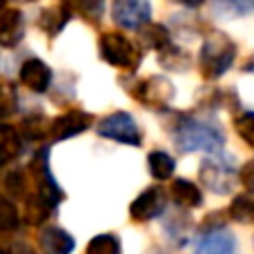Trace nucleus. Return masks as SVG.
Listing matches in <instances>:
<instances>
[{
  "label": "nucleus",
  "mask_w": 254,
  "mask_h": 254,
  "mask_svg": "<svg viewBox=\"0 0 254 254\" xmlns=\"http://www.w3.org/2000/svg\"><path fill=\"white\" fill-rule=\"evenodd\" d=\"M131 96L145 107L152 110H165L174 98V85L165 78V76H149L134 85Z\"/></svg>",
  "instance_id": "nucleus-8"
},
{
  "label": "nucleus",
  "mask_w": 254,
  "mask_h": 254,
  "mask_svg": "<svg viewBox=\"0 0 254 254\" xmlns=\"http://www.w3.org/2000/svg\"><path fill=\"white\" fill-rule=\"evenodd\" d=\"M170 194L176 205L185 207V210L203 205V194H201V190H198V185H194L192 181H188V179H174V183H172V188H170Z\"/></svg>",
  "instance_id": "nucleus-16"
},
{
  "label": "nucleus",
  "mask_w": 254,
  "mask_h": 254,
  "mask_svg": "<svg viewBox=\"0 0 254 254\" xmlns=\"http://www.w3.org/2000/svg\"><path fill=\"white\" fill-rule=\"evenodd\" d=\"M234 129H237L239 138L254 149V112H243L241 116H237L234 119Z\"/></svg>",
  "instance_id": "nucleus-29"
},
{
  "label": "nucleus",
  "mask_w": 254,
  "mask_h": 254,
  "mask_svg": "<svg viewBox=\"0 0 254 254\" xmlns=\"http://www.w3.org/2000/svg\"><path fill=\"white\" fill-rule=\"evenodd\" d=\"M221 214H212L205 219L203 230L196 239V246H194V254H237V239L234 234L225 228Z\"/></svg>",
  "instance_id": "nucleus-5"
},
{
  "label": "nucleus",
  "mask_w": 254,
  "mask_h": 254,
  "mask_svg": "<svg viewBox=\"0 0 254 254\" xmlns=\"http://www.w3.org/2000/svg\"><path fill=\"white\" fill-rule=\"evenodd\" d=\"M18 110V94L11 85L2 83L0 85V116L7 119Z\"/></svg>",
  "instance_id": "nucleus-30"
},
{
  "label": "nucleus",
  "mask_w": 254,
  "mask_h": 254,
  "mask_svg": "<svg viewBox=\"0 0 254 254\" xmlns=\"http://www.w3.org/2000/svg\"><path fill=\"white\" fill-rule=\"evenodd\" d=\"M94 123V116L85 110H67L65 114L56 116L49 125V138L52 140H67L71 136H78L87 131Z\"/></svg>",
  "instance_id": "nucleus-11"
},
{
  "label": "nucleus",
  "mask_w": 254,
  "mask_h": 254,
  "mask_svg": "<svg viewBox=\"0 0 254 254\" xmlns=\"http://www.w3.org/2000/svg\"><path fill=\"white\" fill-rule=\"evenodd\" d=\"M167 207V196L165 190L158 188V185H152L147 188L143 194L134 198V203L129 205V216L136 221V223H147V221H154L165 212Z\"/></svg>",
  "instance_id": "nucleus-10"
},
{
  "label": "nucleus",
  "mask_w": 254,
  "mask_h": 254,
  "mask_svg": "<svg viewBox=\"0 0 254 254\" xmlns=\"http://www.w3.org/2000/svg\"><path fill=\"white\" fill-rule=\"evenodd\" d=\"M20 225V212L11 198H0V232H13Z\"/></svg>",
  "instance_id": "nucleus-28"
},
{
  "label": "nucleus",
  "mask_w": 254,
  "mask_h": 254,
  "mask_svg": "<svg viewBox=\"0 0 254 254\" xmlns=\"http://www.w3.org/2000/svg\"><path fill=\"white\" fill-rule=\"evenodd\" d=\"M239 179H241L243 188H246L248 192L254 194V161H248L246 165L241 167V172H239Z\"/></svg>",
  "instance_id": "nucleus-32"
},
{
  "label": "nucleus",
  "mask_w": 254,
  "mask_h": 254,
  "mask_svg": "<svg viewBox=\"0 0 254 254\" xmlns=\"http://www.w3.org/2000/svg\"><path fill=\"white\" fill-rule=\"evenodd\" d=\"M2 121H4V119H2V116H0V125H2Z\"/></svg>",
  "instance_id": "nucleus-36"
},
{
  "label": "nucleus",
  "mask_w": 254,
  "mask_h": 254,
  "mask_svg": "<svg viewBox=\"0 0 254 254\" xmlns=\"http://www.w3.org/2000/svg\"><path fill=\"white\" fill-rule=\"evenodd\" d=\"M25 36V18L20 9H4L0 13V47H16Z\"/></svg>",
  "instance_id": "nucleus-13"
},
{
  "label": "nucleus",
  "mask_w": 254,
  "mask_h": 254,
  "mask_svg": "<svg viewBox=\"0 0 254 254\" xmlns=\"http://www.w3.org/2000/svg\"><path fill=\"white\" fill-rule=\"evenodd\" d=\"M230 219L237 221V223L243 225H254V194H239V196L232 198L230 203V210H228Z\"/></svg>",
  "instance_id": "nucleus-21"
},
{
  "label": "nucleus",
  "mask_w": 254,
  "mask_h": 254,
  "mask_svg": "<svg viewBox=\"0 0 254 254\" xmlns=\"http://www.w3.org/2000/svg\"><path fill=\"white\" fill-rule=\"evenodd\" d=\"M98 136L123 145H131V147H138L143 143V131L136 125L134 116L127 112H114V114L105 116L98 123Z\"/></svg>",
  "instance_id": "nucleus-7"
},
{
  "label": "nucleus",
  "mask_w": 254,
  "mask_h": 254,
  "mask_svg": "<svg viewBox=\"0 0 254 254\" xmlns=\"http://www.w3.org/2000/svg\"><path fill=\"white\" fill-rule=\"evenodd\" d=\"M112 20L123 29L138 31L152 20V2L149 0H114Z\"/></svg>",
  "instance_id": "nucleus-9"
},
{
  "label": "nucleus",
  "mask_w": 254,
  "mask_h": 254,
  "mask_svg": "<svg viewBox=\"0 0 254 254\" xmlns=\"http://www.w3.org/2000/svg\"><path fill=\"white\" fill-rule=\"evenodd\" d=\"M198 179L210 192L214 194H230L237 183V167H234L232 156L228 154H210L201 161L198 167Z\"/></svg>",
  "instance_id": "nucleus-3"
},
{
  "label": "nucleus",
  "mask_w": 254,
  "mask_h": 254,
  "mask_svg": "<svg viewBox=\"0 0 254 254\" xmlns=\"http://www.w3.org/2000/svg\"><path fill=\"white\" fill-rule=\"evenodd\" d=\"M18 2H31V0H18Z\"/></svg>",
  "instance_id": "nucleus-35"
},
{
  "label": "nucleus",
  "mask_w": 254,
  "mask_h": 254,
  "mask_svg": "<svg viewBox=\"0 0 254 254\" xmlns=\"http://www.w3.org/2000/svg\"><path fill=\"white\" fill-rule=\"evenodd\" d=\"M98 52L105 63L125 71H136L140 65V49L119 31H105L98 38Z\"/></svg>",
  "instance_id": "nucleus-4"
},
{
  "label": "nucleus",
  "mask_w": 254,
  "mask_h": 254,
  "mask_svg": "<svg viewBox=\"0 0 254 254\" xmlns=\"http://www.w3.org/2000/svg\"><path fill=\"white\" fill-rule=\"evenodd\" d=\"M158 61H161V65L165 67V69H174V71H185L190 65V56L183 49L174 47V45L163 49V52L158 54Z\"/></svg>",
  "instance_id": "nucleus-27"
},
{
  "label": "nucleus",
  "mask_w": 254,
  "mask_h": 254,
  "mask_svg": "<svg viewBox=\"0 0 254 254\" xmlns=\"http://www.w3.org/2000/svg\"><path fill=\"white\" fill-rule=\"evenodd\" d=\"M214 11L223 18H237L254 11V0H214Z\"/></svg>",
  "instance_id": "nucleus-25"
},
{
  "label": "nucleus",
  "mask_w": 254,
  "mask_h": 254,
  "mask_svg": "<svg viewBox=\"0 0 254 254\" xmlns=\"http://www.w3.org/2000/svg\"><path fill=\"white\" fill-rule=\"evenodd\" d=\"M65 4L74 13L87 18V20L96 22L101 20L103 11H105V0H65Z\"/></svg>",
  "instance_id": "nucleus-24"
},
{
  "label": "nucleus",
  "mask_w": 254,
  "mask_h": 254,
  "mask_svg": "<svg viewBox=\"0 0 254 254\" xmlns=\"http://www.w3.org/2000/svg\"><path fill=\"white\" fill-rule=\"evenodd\" d=\"M71 9L67 4H56V7H47L40 11L38 25L40 29L45 31L47 36H58L63 31V27L71 20Z\"/></svg>",
  "instance_id": "nucleus-17"
},
{
  "label": "nucleus",
  "mask_w": 254,
  "mask_h": 254,
  "mask_svg": "<svg viewBox=\"0 0 254 254\" xmlns=\"http://www.w3.org/2000/svg\"><path fill=\"white\" fill-rule=\"evenodd\" d=\"M138 40L145 49H152V52L161 54L163 49H167L172 45V36L170 31L163 25H154V22H147L145 27L138 29Z\"/></svg>",
  "instance_id": "nucleus-18"
},
{
  "label": "nucleus",
  "mask_w": 254,
  "mask_h": 254,
  "mask_svg": "<svg viewBox=\"0 0 254 254\" xmlns=\"http://www.w3.org/2000/svg\"><path fill=\"white\" fill-rule=\"evenodd\" d=\"M40 246L45 248L47 254H71L76 248V241L67 230L49 225L40 232Z\"/></svg>",
  "instance_id": "nucleus-14"
},
{
  "label": "nucleus",
  "mask_w": 254,
  "mask_h": 254,
  "mask_svg": "<svg viewBox=\"0 0 254 254\" xmlns=\"http://www.w3.org/2000/svg\"><path fill=\"white\" fill-rule=\"evenodd\" d=\"M4 192L16 201V198H27L29 194V181H27V174L22 170H11L4 174Z\"/></svg>",
  "instance_id": "nucleus-22"
},
{
  "label": "nucleus",
  "mask_w": 254,
  "mask_h": 254,
  "mask_svg": "<svg viewBox=\"0 0 254 254\" xmlns=\"http://www.w3.org/2000/svg\"><path fill=\"white\" fill-rule=\"evenodd\" d=\"M22 154V134L13 125H0V167L13 163Z\"/></svg>",
  "instance_id": "nucleus-15"
},
{
  "label": "nucleus",
  "mask_w": 254,
  "mask_h": 254,
  "mask_svg": "<svg viewBox=\"0 0 254 254\" xmlns=\"http://www.w3.org/2000/svg\"><path fill=\"white\" fill-rule=\"evenodd\" d=\"M49 121L43 114H34V116H25L22 119V138L27 140H43L49 136Z\"/></svg>",
  "instance_id": "nucleus-23"
},
{
  "label": "nucleus",
  "mask_w": 254,
  "mask_h": 254,
  "mask_svg": "<svg viewBox=\"0 0 254 254\" xmlns=\"http://www.w3.org/2000/svg\"><path fill=\"white\" fill-rule=\"evenodd\" d=\"M56 212V207L52 203H47L45 198H40L38 194H27L25 198V221L29 225H43L49 216Z\"/></svg>",
  "instance_id": "nucleus-19"
},
{
  "label": "nucleus",
  "mask_w": 254,
  "mask_h": 254,
  "mask_svg": "<svg viewBox=\"0 0 254 254\" xmlns=\"http://www.w3.org/2000/svg\"><path fill=\"white\" fill-rule=\"evenodd\" d=\"M0 254H34V250L22 241L4 239V241H0Z\"/></svg>",
  "instance_id": "nucleus-31"
},
{
  "label": "nucleus",
  "mask_w": 254,
  "mask_h": 254,
  "mask_svg": "<svg viewBox=\"0 0 254 254\" xmlns=\"http://www.w3.org/2000/svg\"><path fill=\"white\" fill-rule=\"evenodd\" d=\"M174 145L181 152H210L219 154L221 147L225 145V136L219 125L210 121L192 119V116H181L179 123L174 125L172 131Z\"/></svg>",
  "instance_id": "nucleus-1"
},
{
  "label": "nucleus",
  "mask_w": 254,
  "mask_h": 254,
  "mask_svg": "<svg viewBox=\"0 0 254 254\" xmlns=\"http://www.w3.org/2000/svg\"><path fill=\"white\" fill-rule=\"evenodd\" d=\"M237 58V45L223 31H210L201 45L198 54V67H201L203 78L216 80L234 65Z\"/></svg>",
  "instance_id": "nucleus-2"
},
{
  "label": "nucleus",
  "mask_w": 254,
  "mask_h": 254,
  "mask_svg": "<svg viewBox=\"0 0 254 254\" xmlns=\"http://www.w3.org/2000/svg\"><path fill=\"white\" fill-rule=\"evenodd\" d=\"M85 254H123V248H121L119 237L114 234H98L89 241Z\"/></svg>",
  "instance_id": "nucleus-26"
},
{
  "label": "nucleus",
  "mask_w": 254,
  "mask_h": 254,
  "mask_svg": "<svg viewBox=\"0 0 254 254\" xmlns=\"http://www.w3.org/2000/svg\"><path fill=\"white\" fill-rule=\"evenodd\" d=\"M147 167H149V174L156 181H167L174 176L176 161L167 152H163V149H154L147 156Z\"/></svg>",
  "instance_id": "nucleus-20"
},
{
  "label": "nucleus",
  "mask_w": 254,
  "mask_h": 254,
  "mask_svg": "<svg viewBox=\"0 0 254 254\" xmlns=\"http://www.w3.org/2000/svg\"><path fill=\"white\" fill-rule=\"evenodd\" d=\"M20 83L36 94H45L52 85V69L40 58H29L20 65Z\"/></svg>",
  "instance_id": "nucleus-12"
},
{
  "label": "nucleus",
  "mask_w": 254,
  "mask_h": 254,
  "mask_svg": "<svg viewBox=\"0 0 254 254\" xmlns=\"http://www.w3.org/2000/svg\"><path fill=\"white\" fill-rule=\"evenodd\" d=\"M4 4H7V0H0V13L4 11Z\"/></svg>",
  "instance_id": "nucleus-34"
},
{
  "label": "nucleus",
  "mask_w": 254,
  "mask_h": 254,
  "mask_svg": "<svg viewBox=\"0 0 254 254\" xmlns=\"http://www.w3.org/2000/svg\"><path fill=\"white\" fill-rule=\"evenodd\" d=\"M176 2H181L183 7H190V9H196V7H201L205 0H176Z\"/></svg>",
  "instance_id": "nucleus-33"
},
{
  "label": "nucleus",
  "mask_w": 254,
  "mask_h": 254,
  "mask_svg": "<svg viewBox=\"0 0 254 254\" xmlns=\"http://www.w3.org/2000/svg\"><path fill=\"white\" fill-rule=\"evenodd\" d=\"M29 176H31V183H34V192H29V194H38L40 198H45V201L52 203L54 207H58V203L65 198V192L61 190L58 181L54 179V174H52L47 147L38 149V152L31 156Z\"/></svg>",
  "instance_id": "nucleus-6"
}]
</instances>
